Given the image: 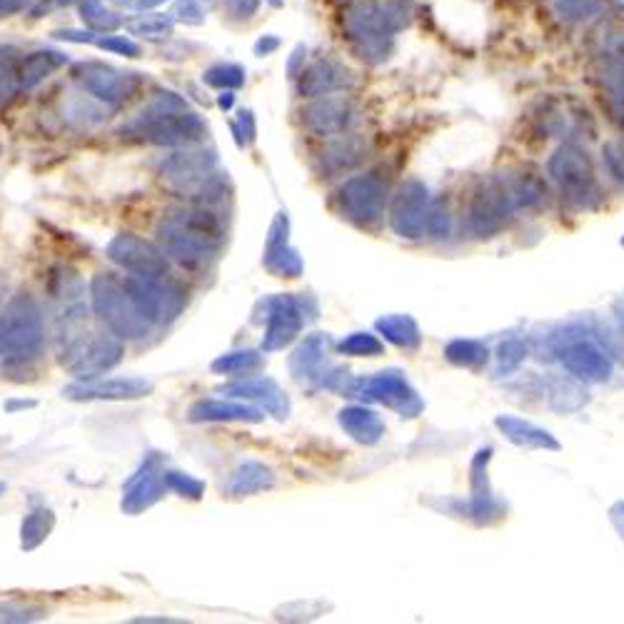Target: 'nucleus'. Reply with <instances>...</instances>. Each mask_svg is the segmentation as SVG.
<instances>
[{
  "label": "nucleus",
  "instance_id": "7ed1b4c3",
  "mask_svg": "<svg viewBox=\"0 0 624 624\" xmlns=\"http://www.w3.org/2000/svg\"><path fill=\"white\" fill-rule=\"evenodd\" d=\"M545 195V183L532 173L482 180L470 200V230L480 238L497 235L512 223L517 210L542 203Z\"/></svg>",
  "mask_w": 624,
  "mask_h": 624
},
{
  "label": "nucleus",
  "instance_id": "f3484780",
  "mask_svg": "<svg viewBox=\"0 0 624 624\" xmlns=\"http://www.w3.org/2000/svg\"><path fill=\"white\" fill-rule=\"evenodd\" d=\"M110 263L118 265L120 270L133 275H143V278H153V275H168L170 260L163 248H158L150 240L138 238L133 233H120L105 248Z\"/></svg>",
  "mask_w": 624,
  "mask_h": 624
},
{
  "label": "nucleus",
  "instance_id": "052dcab7",
  "mask_svg": "<svg viewBox=\"0 0 624 624\" xmlns=\"http://www.w3.org/2000/svg\"><path fill=\"white\" fill-rule=\"evenodd\" d=\"M55 5H78L80 0H53Z\"/></svg>",
  "mask_w": 624,
  "mask_h": 624
},
{
  "label": "nucleus",
  "instance_id": "49530a36",
  "mask_svg": "<svg viewBox=\"0 0 624 624\" xmlns=\"http://www.w3.org/2000/svg\"><path fill=\"white\" fill-rule=\"evenodd\" d=\"M233 133L238 145H253L255 135H258V125H255V115L253 110L243 108L238 113V123H233Z\"/></svg>",
  "mask_w": 624,
  "mask_h": 624
},
{
  "label": "nucleus",
  "instance_id": "9b49d317",
  "mask_svg": "<svg viewBox=\"0 0 624 624\" xmlns=\"http://www.w3.org/2000/svg\"><path fill=\"white\" fill-rule=\"evenodd\" d=\"M125 345L115 332H88L63 347V367L78 380H95L120 365Z\"/></svg>",
  "mask_w": 624,
  "mask_h": 624
},
{
  "label": "nucleus",
  "instance_id": "b1692460",
  "mask_svg": "<svg viewBox=\"0 0 624 624\" xmlns=\"http://www.w3.org/2000/svg\"><path fill=\"white\" fill-rule=\"evenodd\" d=\"M352 85H355V73L345 63L332 58L315 60L298 75V93L310 100L340 93V90H350Z\"/></svg>",
  "mask_w": 624,
  "mask_h": 624
},
{
  "label": "nucleus",
  "instance_id": "79ce46f5",
  "mask_svg": "<svg viewBox=\"0 0 624 624\" xmlns=\"http://www.w3.org/2000/svg\"><path fill=\"white\" fill-rule=\"evenodd\" d=\"M165 485L170 492L180 497H188V500H200L205 495V482L195 480L193 475H185L178 470H165Z\"/></svg>",
  "mask_w": 624,
  "mask_h": 624
},
{
  "label": "nucleus",
  "instance_id": "864d4df0",
  "mask_svg": "<svg viewBox=\"0 0 624 624\" xmlns=\"http://www.w3.org/2000/svg\"><path fill=\"white\" fill-rule=\"evenodd\" d=\"M610 522H612V527L617 530V535H620L624 540V500L615 502V505L610 507Z\"/></svg>",
  "mask_w": 624,
  "mask_h": 624
},
{
  "label": "nucleus",
  "instance_id": "c756f323",
  "mask_svg": "<svg viewBox=\"0 0 624 624\" xmlns=\"http://www.w3.org/2000/svg\"><path fill=\"white\" fill-rule=\"evenodd\" d=\"M68 63V55L60 53V50H33V53L25 55L20 60L18 78H20V90H33L43 83L45 78L55 73L58 68Z\"/></svg>",
  "mask_w": 624,
  "mask_h": 624
},
{
  "label": "nucleus",
  "instance_id": "f257e3e1",
  "mask_svg": "<svg viewBox=\"0 0 624 624\" xmlns=\"http://www.w3.org/2000/svg\"><path fill=\"white\" fill-rule=\"evenodd\" d=\"M120 135L158 148H188L203 143L208 125L190 110L183 95L160 90L120 128Z\"/></svg>",
  "mask_w": 624,
  "mask_h": 624
},
{
  "label": "nucleus",
  "instance_id": "a211bd4d",
  "mask_svg": "<svg viewBox=\"0 0 624 624\" xmlns=\"http://www.w3.org/2000/svg\"><path fill=\"white\" fill-rule=\"evenodd\" d=\"M492 460L490 447H482L472 460V497L467 502L450 500L447 505L457 507L455 515L470 517L475 525H495L505 517V502H500L492 492L490 475H487V465Z\"/></svg>",
  "mask_w": 624,
  "mask_h": 624
},
{
  "label": "nucleus",
  "instance_id": "a18cd8bd",
  "mask_svg": "<svg viewBox=\"0 0 624 624\" xmlns=\"http://www.w3.org/2000/svg\"><path fill=\"white\" fill-rule=\"evenodd\" d=\"M173 18L178 20V23H185V25L205 23L203 3H200V0H175Z\"/></svg>",
  "mask_w": 624,
  "mask_h": 624
},
{
  "label": "nucleus",
  "instance_id": "c85d7f7f",
  "mask_svg": "<svg viewBox=\"0 0 624 624\" xmlns=\"http://www.w3.org/2000/svg\"><path fill=\"white\" fill-rule=\"evenodd\" d=\"M497 430L507 437L510 442L520 447H530V450H560V442L555 440L552 432H547L545 427L535 425L530 420H522V417L515 415H500L495 420Z\"/></svg>",
  "mask_w": 624,
  "mask_h": 624
},
{
  "label": "nucleus",
  "instance_id": "423d86ee",
  "mask_svg": "<svg viewBox=\"0 0 624 624\" xmlns=\"http://www.w3.org/2000/svg\"><path fill=\"white\" fill-rule=\"evenodd\" d=\"M390 225L395 235L407 240L447 238L450 235V210L445 203L432 200L430 190L420 180L400 185L390 208Z\"/></svg>",
  "mask_w": 624,
  "mask_h": 624
},
{
  "label": "nucleus",
  "instance_id": "4d7b16f0",
  "mask_svg": "<svg viewBox=\"0 0 624 624\" xmlns=\"http://www.w3.org/2000/svg\"><path fill=\"white\" fill-rule=\"evenodd\" d=\"M235 105V90H220L218 95V108L220 110H230Z\"/></svg>",
  "mask_w": 624,
  "mask_h": 624
},
{
  "label": "nucleus",
  "instance_id": "bb28decb",
  "mask_svg": "<svg viewBox=\"0 0 624 624\" xmlns=\"http://www.w3.org/2000/svg\"><path fill=\"white\" fill-rule=\"evenodd\" d=\"M275 482H278V477H275V472L265 462L245 460L243 465L235 467L230 480L225 482L223 492L228 497H233V500H243V497H253L260 495V492L273 490Z\"/></svg>",
  "mask_w": 624,
  "mask_h": 624
},
{
  "label": "nucleus",
  "instance_id": "aec40b11",
  "mask_svg": "<svg viewBox=\"0 0 624 624\" xmlns=\"http://www.w3.org/2000/svg\"><path fill=\"white\" fill-rule=\"evenodd\" d=\"M153 392V382L145 377H108V380H80L63 390L73 402H123L140 400Z\"/></svg>",
  "mask_w": 624,
  "mask_h": 624
},
{
  "label": "nucleus",
  "instance_id": "f8f14e48",
  "mask_svg": "<svg viewBox=\"0 0 624 624\" xmlns=\"http://www.w3.org/2000/svg\"><path fill=\"white\" fill-rule=\"evenodd\" d=\"M345 397L377 402V405L390 407V410H395L400 417H407V420H412V417H417L425 410L422 397L417 395L415 387L405 380L400 370H385L372 377H352Z\"/></svg>",
  "mask_w": 624,
  "mask_h": 624
},
{
  "label": "nucleus",
  "instance_id": "a878e982",
  "mask_svg": "<svg viewBox=\"0 0 624 624\" xmlns=\"http://www.w3.org/2000/svg\"><path fill=\"white\" fill-rule=\"evenodd\" d=\"M188 420L200 422H263V410L233 400H198L188 407Z\"/></svg>",
  "mask_w": 624,
  "mask_h": 624
},
{
  "label": "nucleus",
  "instance_id": "603ef678",
  "mask_svg": "<svg viewBox=\"0 0 624 624\" xmlns=\"http://www.w3.org/2000/svg\"><path fill=\"white\" fill-rule=\"evenodd\" d=\"M115 5H120V8H128V10H140V13H145V10L155 8V5L165 3V0H113Z\"/></svg>",
  "mask_w": 624,
  "mask_h": 624
},
{
  "label": "nucleus",
  "instance_id": "5fc2aeb1",
  "mask_svg": "<svg viewBox=\"0 0 624 624\" xmlns=\"http://www.w3.org/2000/svg\"><path fill=\"white\" fill-rule=\"evenodd\" d=\"M280 48V38L278 35H263V38L255 43V53L258 55H270L273 50Z\"/></svg>",
  "mask_w": 624,
  "mask_h": 624
},
{
  "label": "nucleus",
  "instance_id": "c03bdc74",
  "mask_svg": "<svg viewBox=\"0 0 624 624\" xmlns=\"http://www.w3.org/2000/svg\"><path fill=\"white\" fill-rule=\"evenodd\" d=\"M100 50H110V53H118L125 55V58H140L143 48H140L135 40H130L128 35H113V33H105L95 38V43Z\"/></svg>",
  "mask_w": 624,
  "mask_h": 624
},
{
  "label": "nucleus",
  "instance_id": "ea45409f",
  "mask_svg": "<svg viewBox=\"0 0 624 624\" xmlns=\"http://www.w3.org/2000/svg\"><path fill=\"white\" fill-rule=\"evenodd\" d=\"M337 352L350 357H377L385 352V345H382L380 337L372 335V332H352L345 340H340Z\"/></svg>",
  "mask_w": 624,
  "mask_h": 624
},
{
  "label": "nucleus",
  "instance_id": "3c124183",
  "mask_svg": "<svg viewBox=\"0 0 624 624\" xmlns=\"http://www.w3.org/2000/svg\"><path fill=\"white\" fill-rule=\"evenodd\" d=\"M305 58H308V48H305V45L300 43L298 48L293 50V55H290V60H288V75H290V78H298V75L303 73Z\"/></svg>",
  "mask_w": 624,
  "mask_h": 624
},
{
  "label": "nucleus",
  "instance_id": "a19ab883",
  "mask_svg": "<svg viewBox=\"0 0 624 624\" xmlns=\"http://www.w3.org/2000/svg\"><path fill=\"white\" fill-rule=\"evenodd\" d=\"M48 617L43 607L18 605V602H0V624H30Z\"/></svg>",
  "mask_w": 624,
  "mask_h": 624
},
{
  "label": "nucleus",
  "instance_id": "2f4dec72",
  "mask_svg": "<svg viewBox=\"0 0 624 624\" xmlns=\"http://www.w3.org/2000/svg\"><path fill=\"white\" fill-rule=\"evenodd\" d=\"M55 527V512L45 505H35L20 525V550L33 552L43 545Z\"/></svg>",
  "mask_w": 624,
  "mask_h": 624
},
{
  "label": "nucleus",
  "instance_id": "473e14b6",
  "mask_svg": "<svg viewBox=\"0 0 624 624\" xmlns=\"http://www.w3.org/2000/svg\"><path fill=\"white\" fill-rule=\"evenodd\" d=\"M263 350H230L210 362L215 375H248L263 367Z\"/></svg>",
  "mask_w": 624,
  "mask_h": 624
},
{
  "label": "nucleus",
  "instance_id": "39448f33",
  "mask_svg": "<svg viewBox=\"0 0 624 624\" xmlns=\"http://www.w3.org/2000/svg\"><path fill=\"white\" fill-rule=\"evenodd\" d=\"M90 303L98 320L125 342L145 340L158 327L148 312L140 308L125 280L115 278L113 273L95 275L90 283Z\"/></svg>",
  "mask_w": 624,
  "mask_h": 624
},
{
  "label": "nucleus",
  "instance_id": "1a4fd4ad",
  "mask_svg": "<svg viewBox=\"0 0 624 624\" xmlns=\"http://www.w3.org/2000/svg\"><path fill=\"white\" fill-rule=\"evenodd\" d=\"M550 175L560 188L562 198L575 208H592L600 200L595 168L580 145H562L550 158Z\"/></svg>",
  "mask_w": 624,
  "mask_h": 624
},
{
  "label": "nucleus",
  "instance_id": "f03ea898",
  "mask_svg": "<svg viewBox=\"0 0 624 624\" xmlns=\"http://www.w3.org/2000/svg\"><path fill=\"white\" fill-rule=\"evenodd\" d=\"M158 243L170 258L188 268H203L218 258L225 243V228L213 210L203 205H178L158 220Z\"/></svg>",
  "mask_w": 624,
  "mask_h": 624
},
{
  "label": "nucleus",
  "instance_id": "bf43d9fd",
  "mask_svg": "<svg viewBox=\"0 0 624 624\" xmlns=\"http://www.w3.org/2000/svg\"><path fill=\"white\" fill-rule=\"evenodd\" d=\"M23 407H35V402L33 400H28V402H23V400H18V402H8V405H5V410H23Z\"/></svg>",
  "mask_w": 624,
  "mask_h": 624
},
{
  "label": "nucleus",
  "instance_id": "f704fd0d",
  "mask_svg": "<svg viewBox=\"0 0 624 624\" xmlns=\"http://www.w3.org/2000/svg\"><path fill=\"white\" fill-rule=\"evenodd\" d=\"M487 347L482 345L480 340H452L447 342L445 347V357L457 367H467V370H480V367L487 365Z\"/></svg>",
  "mask_w": 624,
  "mask_h": 624
},
{
  "label": "nucleus",
  "instance_id": "5701e85b",
  "mask_svg": "<svg viewBox=\"0 0 624 624\" xmlns=\"http://www.w3.org/2000/svg\"><path fill=\"white\" fill-rule=\"evenodd\" d=\"M303 125L312 135L320 138H332V135H342L355 120V110L347 98H335V95H322V98H312L303 108Z\"/></svg>",
  "mask_w": 624,
  "mask_h": 624
},
{
  "label": "nucleus",
  "instance_id": "6ab92c4d",
  "mask_svg": "<svg viewBox=\"0 0 624 624\" xmlns=\"http://www.w3.org/2000/svg\"><path fill=\"white\" fill-rule=\"evenodd\" d=\"M165 490H168V485H165L163 457L158 452H150L140 462L138 470L125 480L120 507H123L125 515H140V512L150 510L155 502L163 500Z\"/></svg>",
  "mask_w": 624,
  "mask_h": 624
},
{
  "label": "nucleus",
  "instance_id": "72a5a7b5",
  "mask_svg": "<svg viewBox=\"0 0 624 624\" xmlns=\"http://www.w3.org/2000/svg\"><path fill=\"white\" fill-rule=\"evenodd\" d=\"M125 28L133 35L145 40H165L173 35L175 30V18L173 13H143L135 15V18L125 20Z\"/></svg>",
  "mask_w": 624,
  "mask_h": 624
},
{
  "label": "nucleus",
  "instance_id": "4468645a",
  "mask_svg": "<svg viewBox=\"0 0 624 624\" xmlns=\"http://www.w3.org/2000/svg\"><path fill=\"white\" fill-rule=\"evenodd\" d=\"M387 205V183L377 173L355 175L337 190V208L357 228L380 225Z\"/></svg>",
  "mask_w": 624,
  "mask_h": 624
},
{
  "label": "nucleus",
  "instance_id": "20e7f679",
  "mask_svg": "<svg viewBox=\"0 0 624 624\" xmlns=\"http://www.w3.org/2000/svg\"><path fill=\"white\" fill-rule=\"evenodd\" d=\"M45 322L38 300L18 293L0 310V367H25L43 355Z\"/></svg>",
  "mask_w": 624,
  "mask_h": 624
},
{
  "label": "nucleus",
  "instance_id": "2eb2a0df",
  "mask_svg": "<svg viewBox=\"0 0 624 624\" xmlns=\"http://www.w3.org/2000/svg\"><path fill=\"white\" fill-rule=\"evenodd\" d=\"M125 285H128L133 298L138 300L140 308L148 312V317L155 325L173 322L185 310V303H188V290L178 280L170 278V273L153 275V278L130 275V278H125Z\"/></svg>",
  "mask_w": 624,
  "mask_h": 624
},
{
  "label": "nucleus",
  "instance_id": "13d9d810",
  "mask_svg": "<svg viewBox=\"0 0 624 624\" xmlns=\"http://www.w3.org/2000/svg\"><path fill=\"white\" fill-rule=\"evenodd\" d=\"M135 624H180L183 620H173V617H135Z\"/></svg>",
  "mask_w": 624,
  "mask_h": 624
},
{
  "label": "nucleus",
  "instance_id": "6e6552de",
  "mask_svg": "<svg viewBox=\"0 0 624 624\" xmlns=\"http://www.w3.org/2000/svg\"><path fill=\"white\" fill-rule=\"evenodd\" d=\"M310 312H315V303L310 298H295V295H270V298L260 300L258 310H255V320L265 322V335L260 350L263 352H278L288 347L305 322L310 320Z\"/></svg>",
  "mask_w": 624,
  "mask_h": 624
},
{
  "label": "nucleus",
  "instance_id": "9d476101",
  "mask_svg": "<svg viewBox=\"0 0 624 624\" xmlns=\"http://www.w3.org/2000/svg\"><path fill=\"white\" fill-rule=\"evenodd\" d=\"M327 347H330V337L325 332H312L290 355V372L303 385L308 382V385L320 387V390H332L345 395L352 382V375L345 367L327 362Z\"/></svg>",
  "mask_w": 624,
  "mask_h": 624
},
{
  "label": "nucleus",
  "instance_id": "e2e57ef3",
  "mask_svg": "<svg viewBox=\"0 0 624 624\" xmlns=\"http://www.w3.org/2000/svg\"><path fill=\"white\" fill-rule=\"evenodd\" d=\"M622 245H624V238H622Z\"/></svg>",
  "mask_w": 624,
  "mask_h": 624
},
{
  "label": "nucleus",
  "instance_id": "8fccbe9b",
  "mask_svg": "<svg viewBox=\"0 0 624 624\" xmlns=\"http://www.w3.org/2000/svg\"><path fill=\"white\" fill-rule=\"evenodd\" d=\"M100 33H93V30H75V28H63L55 30L53 38L65 40V43H95Z\"/></svg>",
  "mask_w": 624,
  "mask_h": 624
},
{
  "label": "nucleus",
  "instance_id": "6e6d98bb",
  "mask_svg": "<svg viewBox=\"0 0 624 624\" xmlns=\"http://www.w3.org/2000/svg\"><path fill=\"white\" fill-rule=\"evenodd\" d=\"M30 0H0V18H10V15L20 13L28 8Z\"/></svg>",
  "mask_w": 624,
  "mask_h": 624
},
{
  "label": "nucleus",
  "instance_id": "393cba45",
  "mask_svg": "<svg viewBox=\"0 0 624 624\" xmlns=\"http://www.w3.org/2000/svg\"><path fill=\"white\" fill-rule=\"evenodd\" d=\"M223 395L235 397V400H248L260 405L268 415L285 420L290 415V397L283 387L270 377H250V380H238L233 385L223 387Z\"/></svg>",
  "mask_w": 624,
  "mask_h": 624
},
{
  "label": "nucleus",
  "instance_id": "4c0bfd02",
  "mask_svg": "<svg viewBox=\"0 0 624 624\" xmlns=\"http://www.w3.org/2000/svg\"><path fill=\"white\" fill-rule=\"evenodd\" d=\"M78 10H80V18H83V23L88 25L93 33L105 35V33H113V30H118L120 25H125V20L120 18L118 13H110V10H105L100 0H80Z\"/></svg>",
  "mask_w": 624,
  "mask_h": 624
},
{
  "label": "nucleus",
  "instance_id": "e433bc0d",
  "mask_svg": "<svg viewBox=\"0 0 624 624\" xmlns=\"http://www.w3.org/2000/svg\"><path fill=\"white\" fill-rule=\"evenodd\" d=\"M362 158V143L357 138H345L335 140V143L327 145V150L322 153V165L332 173H340V170L352 168L357 160Z\"/></svg>",
  "mask_w": 624,
  "mask_h": 624
},
{
  "label": "nucleus",
  "instance_id": "c9c22d12",
  "mask_svg": "<svg viewBox=\"0 0 624 624\" xmlns=\"http://www.w3.org/2000/svg\"><path fill=\"white\" fill-rule=\"evenodd\" d=\"M18 50L10 48V45H0V108L10 105L15 100L20 90V78H18Z\"/></svg>",
  "mask_w": 624,
  "mask_h": 624
},
{
  "label": "nucleus",
  "instance_id": "ddd939ff",
  "mask_svg": "<svg viewBox=\"0 0 624 624\" xmlns=\"http://www.w3.org/2000/svg\"><path fill=\"white\" fill-rule=\"evenodd\" d=\"M73 80L88 93L90 98L98 103L108 105V108H120L128 103L143 85L140 73L133 70H120L115 65L100 63V60H83L75 63Z\"/></svg>",
  "mask_w": 624,
  "mask_h": 624
},
{
  "label": "nucleus",
  "instance_id": "412c9836",
  "mask_svg": "<svg viewBox=\"0 0 624 624\" xmlns=\"http://www.w3.org/2000/svg\"><path fill=\"white\" fill-rule=\"evenodd\" d=\"M605 68H602V103L610 113L612 123L624 130V30L610 35L605 48Z\"/></svg>",
  "mask_w": 624,
  "mask_h": 624
},
{
  "label": "nucleus",
  "instance_id": "09e8293b",
  "mask_svg": "<svg viewBox=\"0 0 624 624\" xmlns=\"http://www.w3.org/2000/svg\"><path fill=\"white\" fill-rule=\"evenodd\" d=\"M560 10L565 13V18L585 20L600 10V3L597 0H560Z\"/></svg>",
  "mask_w": 624,
  "mask_h": 624
},
{
  "label": "nucleus",
  "instance_id": "58836bf2",
  "mask_svg": "<svg viewBox=\"0 0 624 624\" xmlns=\"http://www.w3.org/2000/svg\"><path fill=\"white\" fill-rule=\"evenodd\" d=\"M203 83L215 90H238L245 85V68L238 63H215L203 73Z\"/></svg>",
  "mask_w": 624,
  "mask_h": 624
},
{
  "label": "nucleus",
  "instance_id": "0eeeda50",
  "mask_svg": "<svg viewBox=\"0 0 624 624\" xmlns=\"http://www.w3.org/2000/svg\"><path fill=\"white\" fill-rule=\"evenodd\" d=\"M160 178L175 193L190 195V198H218L223 180L218 173V155L210 148L188 145L175 148V153L165 155L158 165Z\"/></svg>",
  "mask_w": 624,
  "mask_h": 624
},
{
  "label": "nucleus",
  "instance_id": "de8ad7c7",
  "mask_svg": "<svg viewBox=\"0 0 624 624\" xmlns=\"http://www.w3.org/2000/svg\"><path fill=\"white\" fill-rule=\"evenodd\" d=\"M263 0H223V13L230 20H250L260 10Z\"/></svg>",
  "mask_w": 624,
  "mask_h": 624
},
{
  "label": "nucleus",
  "instance_id": "37998d69",
  "mask_svg": "<svg viewBox=\"0 0 624 624\" xmlns=\"http://www.w3.org/2000/svg\"><path fill=\"white\" fill-rule=\"evenodd\" d=\"M525 357H527V347L522 340L502 342L500 350H497V370H500L502 375H507V372H515L517 367L525 362Z\"/></svg>",
  "mask_w": 624,
  "mask_h": 624
},
{
  "label": "nucleus",
  "instance_id": "4be33fe9",
  "mask_svg": "<svg viewBox=\"0 0 624 624\" xmlns=\"http://www.w3.org/2000/svg\"><path fill=\"white\" fill-rule=\"evenodd\" d=\"M263 265L278 278H300L305 270L303 258L298 250L290 245V218L288 213L275 215L273 225L268 230V240H265V255Z\"/></svg>",
  "mask_w": 624,
  "mask_h": 624
},
{
  "label": "nucleus",
  "instance_id": "dca6fc26",
  "mask_svg": "<svg viewBox=\"0 0 624 624\" xmlns=\"http://www.w3.org/2000/svg\"><path fill=\"white\" fill-rule=\"evenodd\" d=\"M557 360L570 375L585 382H605L612 375V360L607 352L587 335H560L555 342Z\"/></svg>",
  "mask_w": 624,
  "mask_h": 624
},
{
  "label": "nucleus",
  "instance_id": "7c9ffc66",
  "mask_svg": "<svg viewBox=\"0 0 624 624\" xmlns=\"http://www.w3.org/2000/svg\"><path fill=\"white\" fill-rule=\"evenodd\" d=\"M375 330L392 342L395 347L407 352H415L422 345V332L415 317L410 315H385L375 322Z\"/></svg>",
  "mask_w": 624,
  "mask_h": 624
},
{
  "label": "nucleus",
  "instance_id": "cd10ccee",
  "mask_svg": "<svg viewBox=\"0 0 624 624\" xmlns=\"http://www.w3.org/2000/svg\"><path fill=\"white\" fill-rule=\"evenodd\" d=\"M337 422L345 430V435L350 440H355L357 445H377L382 440V435H385V422H382V417L365 405L342 407L337 412Z\"/></svg>",
  "mask_w": 624,
  "mask_h": 624
},
{
  "label": "nucleus",
  "instance_id": "680f3d73",
  "mask_svg": "<svg viewBox=\"0 0 624 624\" xmlns=\"http://www.w3.org/2000/svg\"><path fill=\"white\" fill-rule=\"evenodd\" d=\"M0 492H3V485H0Z\"/></svg>",
  "mask_w": 624,
  "mask_h": 624
}]
</instances>
